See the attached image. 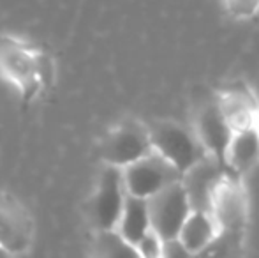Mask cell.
Segmentation results:
<instances>
[{
  "instance_id": "10",
  "label": "cell",
  "mask_w": 259,
  "mask_h": 258,
  "mask_svg": "<svg viewBox=\"0 0 259 258\" xmlns=\"http://www.w3.org/2000/svg\"><path fill=\"white\" fill-rule=\"evenodd\" d=\"M215 99L233 131H242L256 126L259 101L252 90L247 89L245 85H235L219 90Z\"/></svg>"
},
{
  "instance_id": "2",
  "label": "cell",
  "mask_w": 259,
  "mask_h": 258,
  "mask_svg": "<svg viewBox=\"0 0 259 258\" xmlns=\"http://www.w3.org/2000/svg\"><path fill=\"white\" fill-rule=\"evenodd\" d=\"M148 131L154 151L173 163L182 173L208 156L194 128H185L175 121H155L148 124Z\"/></svg>"
},
{
  "instance_id": "16",
  "label": "cell",
  "mask_w": 259,
  "mask_h": 258,
  "mask_svg": "<svg viewBox=\"0 0 259 258\" xmlns=\"http://www.w3.org/2000/svg\"><path fill=\"white\" fill-rule=\"evenodd\" d=\"M224 6L235 20H250L259 13V0H224Z\"/></svg>"
},
{
  "instance_id": "8",
  "label": "cell",
  "mask_w": 259,
  "mask_h": 258,
  "mask_svg": "<svg viewBox=\"0 0 259 258\" xmlns=\"http://www.w3.org/2000/svg\"><path fill=\"white\" fill-rule=\"evenodd\" d=\"M192 128H194L203 147L206 149L208 156L226 165V151H228L235 131L226 121L224 114L219 108L217 99L206 101L198 108Z\"/></svg>"
},
{
  "instance_id": "7",
  "label": "cell",
  "mask_w": 259,
  "mask_h": 258,
  "mask_svg": "<svg viewBox=\"0 0 259 258\" xmlns=\"http://www.w3.org/2000/svg\"><path fill=\"white\" fill-rule=\"evenodd\" d=\"M148 207H150L152 228L164 241L178 237L185 219L192 212V205L182 180L164 188L162 191L148 198Z\"/></svg>"
},
{
  "instance_id": "5",
  "label": "cell",
  "mask_w": 259,
  "mask_h": 258,
  "mask_svg": "<svg viewBox=\"0 0 259 258\" xmlns=\"http://www.w3.org/2000/svg\"><path fill=\"white\" fill-rule=\"evenodd\" d=\"M154 151L148 124L138 121H125L109 131L101 143V158L106 165L125 168Z\"/></svg>"
},
{
  "instance_id": "11",
  "label": "cell",
  "mask_w": 259,
  "mask_h": 258,
  "mask_svg": "<svg viewBox=\"0 0 259 258\" xmlns=\"http://www.w3.org/2000/svg\"><path fill=\"white\" fill-rule=\"evenodd\" d=\"M219 237H221V227L210 210H192L178 234V239L184 242L191 255L205 253L215 244Z\"/></svg>"
},
{
  "instance_id": "3",
  "label": "cell",
  "mask_w": 259,
  "mask_h": 258,
  "mask_svg": "<svg viewBox=\"0 0 259 258\" xmlns=\"http://www.w3.org/2000/svg\"><path fill=\"white\" fill-rule=\"evenodd\" d=\"M127 193L141 198H152L164 188L182 180L184 173L162 154L152 151L138 161L122 168Z\"/></svg>"
},
{
  "instance_id": "6",
  "label": "cell",
  "mask_w": 259,
  "mask_h": 258,
  "mask_svg": "<svg viewBox=\"0 0 259 258\" xmlns=\"http://www.w3.org/2000/svg\"><path fill=\"white\" fill-rule=\"evenodd\" d=\"M34 241V219L16 196L0 191V249L9 255H23Z\"/></svg>"
},
{
  "instance_id": "18",
  "label": "cell",
  "mask_w": 259,
  "mask_h": 258,
  "mask_svg": "<svg viewBox=\"0 0 259 258\" xmlns=\"http://www.w3.org/2000/svg\"><path fill=\"white\" fill-rule=\"evenodd\" d=\"M189 255H191V253L187 251V248L184 246V242H182L178 237L164 241V246H162V256L164 258H177V256H189Z\"/></svg>"
},
{
  "instance_id": "19",
  "label": "cell",
  "mask_w": 259,
  "mask_h": 258,
  "mask_svg": "<svg viewBox=\"0 0 259 258\" xmlns=\"http://www.w3.org/2000/svg\"><path fill=\"white\" fill-rule=\"evenodd\" d=\"M256 129H257V133H259V115H257V122H256Z\"/></svg>"
},
{
  "instance_id": "1",
  "label": "cell",
  "mask_w": 259,
  "mask_h": 258,
  "mask_svg": "<svg viewBox=\"0 0 259 258\" xmlns=\"http://www.w3.org/2000/svg\"><path fill=\"white\" fill-rule=\"evenodd\" d=\"M210 212L221 227V241L240 244L249 217V198L242 177L228 172L219 182L211 198Z\"/></svg>"
},
{
  "instance_id": "15",
  "label": "cell",
  "mask_w": 259,
  "mask_h": 258,
  "mask_svg": "<svg viewBox=\"0 0 259 258\" xmlns=\"http://www.w3.org/2000/svg\"><path fill=\"white\" fill-rule=\"evenodd\" d=\"M94 255L106 258L140 256L136 246H133L129 241H125V237L116 228H111V230H96Z\"/></svg>"
},
{
  "instance_id": "12",
  "label": "cell",
  "mask_w": 259,
  "mask_h": 258,
  "mask_svg": "<svg viewBox=\"0 0 259 258\" xmlns=\"http://www.w3.org/2000/svg\"><path fill=\"white\" fill-rule=\"evenodd\" d=\"M0 69L14 83L28 87L39 72V60L28 48L6 41L0 43Z\"/></svg>"
},
{
  "instance_id": "13",
  "label": "cell",
  "mask_w": 259,
  "mask_h": 258,
  "mask_svg": "<svg viewBox=\"0 0 259 258\" xmlns=\"http://www.w3.org/2000/svg\"><path fill=\"white\" fill-rule=\"evenodd\" d=\"M259 163V133L254 128L235 131L226 151V166L231 173L242 177Z\"/></svg>"
},
{
  "instance_id": "14",
  "label": "cell",
  "mask_w": 259,
  "mask_h": 258,
  "mask_svg": "<svg viewBox=\"0 0 259 258\" xmlns=\"http://www.w3.org/2000/svg\"><path fill=\"white\" fill-rule=\"evenodd\" d=\"M116 230L133 246H136L148 232L152 230V217L148 200L141 196L127 195L122 216L116 225Z\"/></svg>"
},
{
  "instance_id": "20",
  "label": "cell",
  "mask_w": 259,
  "mask_h": 258,
  "mask_svg": "<svg viewBox=\"0 0 259 258\" xmlns=\"http://www.w3.org/2000/svg\"><path fill=\"white\" fill-rule=\"evenodd\" d=\"M0 256H7V255H6V253H4V251H2V249H0Z\"/></svg>"
},
{
  "instance_id": "17",
  "label": "cell",
  "mask_w": 259,
  "mask_h": 258,
  "mask_svg": "<svg viewBox=\"0 0 259 258\" xmlns=\"http://www.w3.org/2000/svg\"><path fill=\"white\" fill-rule=\"evenodd\" d=\"M162 246H164V239L152 228V230L136 244V249L140 256L159 258V256H162Z\"/></svg>"
},
{
  "instance_id": "4",
  "label": "cell",
  "mask_w": 259,
  "mask_h": 258,
  "mask_svg": "<svg viewBox=\"0 0 259 258\" xmlns=\"http://www.w3.org/2000/svg\"><path fill=\"white\" fill-rule=\"evenodd\" d=\"M122 168L106 165L101 172L96 193L89 202V217L94 230L116 228L127 198Z\"/></svg>"
},
{
  "instance_id": "9",
  "label": "cell",
  "mask_w": 259,
  "mask_h": 258,
  "mask_svg": "<svg viewBox=\"0 0 259 258\" xmlns=\"http://www.w3.org/2000/svg\"><path fill=\"white\" fill-rule=\"evenodd\" d=\"M228 172L229 170L226 168V165H222L211 156L203 158L187 172H184L182 184L189 196L192 210H210L215 190Z\"/></svg>"
}]
</instances>
